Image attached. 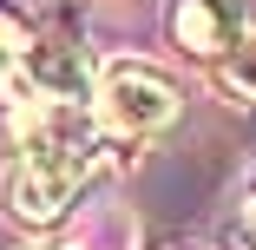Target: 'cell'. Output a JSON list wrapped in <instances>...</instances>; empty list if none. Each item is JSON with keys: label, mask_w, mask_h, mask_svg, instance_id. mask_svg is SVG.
<instances>
[{"label": "cell", "mask_w": 256, "mask_h": 250, "mask_svg": "<svg viewBox=\"0 0 256 250\" xmlns=\"http://www.w3.org/2000/svg\"><path fill=\"white\" fill-rule=\"evenodd\" d=\"M26 250H60V243H26Z\"/></svg>", "instance_id": "52a82bcc"}, {"label": "cell", "mask_w": 256, "mask_h": 250, "mask_svg": "<svg viewBox=\"0 0 256 250\" xmlns=\"http://www.w3.org/2000/svg\"><path fill=\"white\" fill-rule=\"evenodd\" d=\"M98 171V125L79 106H53L40 99V112L20 125V152L0 178V197H7V217L46 230L72 211V197L92 184Z\"/></svg>", "instance_id": "6da1fadb"}, {"label": "cell", "mask_w": 256, "mask_h": 250, "mask_svg": "<svg viewBox=\"0 0 256 250\" xmlns=\"http://www.w3.org/2000/svg\"><path fill=\"white\" fill-rule=\"evenodd\" d=\"M98 125L118 132V138H151V132H164L178 119V86L158 73V66H144V60H112V66H98Z\"/></svg>", "instance_id": "7a4b0ae2"}, {"label": "cell", "mask_w": 256, "mask_h": 250, "mask_svg": "<svg viewBox=\"0 0 256 250\" xmlns=\"http://www.w3.org/2000/svg\"><path fill=\"white\" fill-rule=\"evenodd\" d=\"M171 33H178L184 53H197V60H224L230 46L243 40V0H178Z\"/></svg>", "instance_id": "3957f363"}, {"label": "cell", "mask_w": 256, "mask_h": 250, "mask_svg": "<svg viewBox=\"0 0 256 250\" xmlns=\"http://www.w3.org/2000/svg\"><path fill=\"white\" fill-rule=\"evenodd\" d=\"M26 60H33V33L14 14H0V99L26 86Z\"/></svg>", "instance_id": "277c9868"}, {"label": "cell", "mask_w": 256, "mask_h": 250, "mask_svg": "<svg viewBox=\"0 0 256 250\" xmlns=\"http://www.w3.org/2000/svg\"><path fill=\"white\" fill-rule=\"evenodd\" d=\"M217 86L236 99V106H250V99H256V33H250V40H236L230 53L217 60Z\"/></svg>", "instance_id": "5b68a950"}, {"label": "cell", "mask_w": 256, "mask_h": 250, "mask_svg": "<svg viewBox=\"0 0 256 250\" xmlns=\"http://www.w3.org/2000/svg\"><path fill=\"white\" fill-rule=\"evenodd\" d=\"M243 243L256 250V197H250V211H243Z\"/></svg>", "instance_id": "8992f818"}]
</instances>
